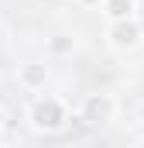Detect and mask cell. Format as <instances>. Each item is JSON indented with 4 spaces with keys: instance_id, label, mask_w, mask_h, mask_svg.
Here are the masks:
<instances>
[{
    "instance_id": "obj_1",
    "label": "cell",
    "mask_w": 144,
    "mask_h": 148,
    "mask_svg": "<svg viewBox=\"0 0 144 148\" xmlns=\"http://www.w3.org/2000/svg\"><path fill=\"white\" fill-rule=\"evenodd\" d=\"M28 121H31V127H35L38 134H55V131L65 127V121H69V107H65L62 97L41 93V97H35V103L28 107Z\"/></svg>"
},
{
    "instance_id": "obj_3",
    "label": "cell",
    "mask_w": 144,
    "mask_h": 148,
    "mask_svg": "<svg viewBox=\"0 0 144 148\" xmlns=\"http://www.w3.org/2000/svg\"><path fill=\"white\" fill-rule=\"evenodd\" d=\"M117 117V97L113 93H93L82 103V121L86 124H110Z\"/></svg>"
},
{
    "instance_id": "obj_6",
    "label": "cell",
    "mask_w": 144,
    "mask_h": 148,
    "mask_svg": "<svg viewBox=\"0 0 144 148\" xmlns=\"http://www.w3.org/2000/svg\"><path fill=\"white\" fill-rule=\"evenodd\" d=\"M72 48H75V38H69V35L48 38V52H52V55H69Z\"/></svg>"
},
{
    "instance_id": "obj_2",
    "label": "cell",
    "mask_w": 144,
    "mask_h": 148,
    "mask_svg": "<svg viewBox=\"0 0 144 148\" xmlns=\"http://www.w3.org/2000/svg\"><path fill=\"white\" fill-rule=\"evenodd\" d=\"M144 38V28L137 17H130V21H117V24H110L107 28V45L113 52H134L137 45H141Z\"/></svg>"
},
{
    "instance_id": "obj_8",
    "label": "cell",
    "mask_w": 144,
    "mask_h": 148,
    "mask_svg": "<svg viewBox=\"0 0 144 148\" xmlns=\"http://www.w3.org/2000/svg\"><path fill=\"white\" fill-rule=\"evenodd\" d=\"M141 121H144V103H141Z\"/></svg>"
},
{
    "instance_id": "obj_9",
    "label": "cell",
    "mask_w": 144,
    "mask_h": 148,
    "mask_svg": "<svg viewBox=\"0 0 144 148\" xmlns=\"http://www.w3.org/2000/svg\"><path fill=\"white\" fill-rule=\"evenodd\" d=\"M0 127H3V114H0Z\"/></svg>"
},
{
    "instance_id": "obj_4",
    "label": "cell",
    "mask_w": 144,
    "mask_h": 148,
    "mask_svg": "<svg viewBox=\"0 0 144 148\" xmlns=\"http://www.w3.org/2000/svg\"><path fill=\"white\" fill-rule=\"evenodd\" d=\"M17 79H21L24 90H45V83H48V66H45V62H24L21 73H17Z\"/></svg>"
},
{
    "instance_id": "obj_7",
    "label": "cell",
    "mask_w": 144,
    "mask_h": 148,
    "mask_svg": "<svg viewBox=\"0 0 144 148\" xmlns=\"http://www.w3.org/2000/svg\"><path fill=\"white\" fill-rule=\"evenodd\" d=\"M75 3H82V7H103V0H75Z\"/></svg>"
},
{
    "instance_id": "obj_5",
    "label": "cell",
    "mask_w": 144,
    "mask_h": 148,
    "mask_svg": "<svg viewBox=\"0 0 144 148\" xmlns=\"http://www.w3.org/2000/svg\"><path fill=\"white\" fill-rule=\"evenodd\" d=\"M103 17H107L110 24H117V21H130L134 17V10H137V0H103Z\"/></svg>"
}]
</instances>
